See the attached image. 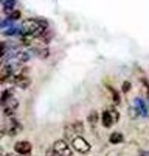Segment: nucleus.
<instances>
[{
	"label": "nucleus",
	"instance_id": "obj_4",
	"mask_svg": "<svg viewBox=\"0 0 149 156\" xmlns=\"http://www.w3.org/2000/svg\"><path fill=\"white\" fill-rule=\"evenodd\" d=\"M71 147H73V150H76L78 153H89L90 151V148H92V145L89 144V140H85L82 136H76L73 140H71Z\"/></svg>",
	"mask_w": 149,
	"mask_h": 156
},
{
	"label": "nucleus",
	"instance_id": "obj_14",
	"mask_svg": "<svg viewBox=\"0 0 149 156\" xmlns=\"http://www.w3.org/2000/svg\"><path fill=\"white\" fill-rule=\"evenodd\" d=\"M12 97H14V92H12L11 89H5L3 92H2V103H3V101H8V100L12 98Z\"/></svg>",
	"mask_w": 149,
	"mask_h": 156
},
{
	"label": "nucleus",
	"instance_id": "obj_3",
	"mask_svg": "<svg viewBox=\"0 0 149 156\" xmlns=\"http://www.w3.org/2000/svg\"><path fill=\"white\" fill-rule=\"evenodd\" d=\"M53 150L58 156H71L73 154V147L68 145V142L61 139V140H56L53 144Z\"/></svg>",
	"mask_w": 149,
	"mask_h": 156
},
{
	"label": "nucleus",
	"instance_id": "obj_10",
	"mask_svg": "<svg viewBox=\"0 0 149 156\" xmlns=\"http://www.w3.org/2000/svg\"><path fill=\"white\" fill-rule=\"evenodd\" d=\"M101 120H103V125L106 126V128H109V126H112L115 122H114V119H112V115H110V112H109V109H106L103 114H101Z\"/></svg>",
	"mask_w": 149,
	"mask_h": 156
},
{
	"label": "nucleus",
	"instance_id": "obj_6",
	"mask_svg": "<svg viewBox=\"0 0 149 156\" xmlns=\"http://www.w3.org/2000/svg\"><path fill=\"white\" fill-rule=\"evenodd\" d=\"M12 83H14L17 87H20V89H27V87H30V84H31V80H30V76H27L25 73H17V75H14L12 76Z\"/></svg>",
	"mask_w": 149,
	"mask_h": 156
},
{
	"label": "nucleus",
	"instance_id": "obj_1",
	"mask_svg": "<svg viewBox=\"0 0 149 156\" xmlns=\"http://www.w3.org/2000/svg\"><path fill=\"white\" fill-rule=\"evenodd\" d=\"M48 23L42 19H27L22 22V30L34 37H45Z\"/></svg>",
	"mask_w": 149,
	"mask_h": 156
},
{
	"label": "nucleus",
	"instance_id": "obj_11",
	"mask_svg": "<svg viewBox=\"0 0 149 156\" xmlns=\"http://www.w3.org/2000/svg\"><path fill=\"white\" fill-rule=\"evenodd\" d=\"M33 39H34V36H33V34L23 33V34L20 36V44H22L23 47H30V45L33 44Z\"/></svg>",
	"mask_w": 149,
	"mask_h": 156
},
{
	"label": "nucleus",
	"instance_id": "obj_7",
	"mask_svg": "<svg viewBox=\"0 0 149 156\" xmlns=\"http://www.w3.org/2000/svg\"><path fill=\"white\" fill-rule=\"evenodd\" d=\"M31 144L28 140H19L16 142V145H14V150L19 156H25V154H30L31 153Z\"/></svg>",
	"mask_w": 149,
	"mask_h": 156
},
{
	"label": "nucleus",
	"instance_id": "obj_17",
	"mask_svg": "<svg viewBox=\"0 0 149 156\" xmlns=\"http://www.w3.org/2000/svg\"><path fill=\"white\" fill-rule=\"evenodd\" d=\"M140 156H149V151H141Z\"/></svg>",
	"mask_w": 149,
	"mask_h": 156
},
{
	"label": "nucleus",
	"instance_id": "obj_15",
	"mask_svg": "<svg viewBox=\"0 0 149 156\" xmlns=\"http://www.w3.org/2000/svg\"><path fill=\"white\" fill-rule=\"evenodd\" d=\"M107 89H109L110 92H112V97H114L115 103H120V101H121V98H120V94H118V92H117V90H115L114 87H112V86H109V84H107Z\"/></svg>",
	"mask_w": 149,
	"mask_h": 156
},
{
	"label": "nucleus",
	"instance_id": "obj_8",
	"mask_svg": "<svg viewBox=\"0 0 149 156\" xmlns=\"http://www.w3.org/2000/svg\"><path fill=\"white\" fill-rule=\"evenodd\" d=\"M2 106H3V114H5V115H12V114L16 112V109L19 108V101L12 97V98H9L8 101H3Z\"/></svg>",
	"mask_w": 149,
	"mask_h": 156
},
{
	"label": "nucleus",
	"instance_id": "obj_12",
	"mask_svg": "<svg viewBox=\"0 0 149 156\" xmlns=\"http://www.w3.org/2000/svg\"><path fill=\"white\" fill-rule=\"evenodd\" d=\"M110 144H121L123 142V134L120 131H115V133H112L110 134Z\"/></svg>",
	"mask_w": 149,
	"mask_h": 156
},
{
	"label": "nucleus",
	"instance_id": "obj_16",
	"mask_svg": "<svg viewBox=\"0 0 149 156\" xmlns=\"http://www.w3.org/2000/svg\"><path fill=\"white\" fill-rule=\"evenodd\" d=\"M20 17V11H12L11 14H9V19H14V20H17Z\"/></svg>",
	"mask_w": 149,
	"mask_h": 156
},
{
	"label": "nucleus",
	"instance_id": "obj_2",
	"mask_svg": "<svg viewBox=\"0 0 149 156\" xmlns=\"http://www.w3.org/2000/svg\"><path fill=\"white\" fill-rule=\"evenodd\" d=\"M64 131H65V137L70 139V140H73L76 136H81L84 133V123L81 120H74V122L65 125Z\"/></svg>",
	"mask_w": 149,
	"mask_h": 156
},
{
	"label": "nucleus",
	"instance_id": "obj_5",
	"mask_svg": "<svg viewBox=\"0 0 149 156\" xmlns=\"http://www.w3.org/2000/svg\"><path fill=\"white\" fill-rule=\"evenodd\" d=\"M23 129V126H22V123L20 122H17L16 119H9V126L8 128H2V134H9V136H16V134H19L20 131Z\"/></svg>",
	"mask_w": 149,
	"mask_h": 156
},
{
	"label": "nucleus",
	"instance_id": "obj_18",
	"mask_svg": "<svg viewBox=\"0 0 149 156\" xmlns=\"http://www.w3.org/2000/svg\"><path fill=\"white\" fill-rule=\"evenodd\" d=\"M3 156H14V154H9V153H8V154H3Z\"/></svg>",
	"mask_w": 149,
	"mask_h": 156
},
{
	"label": "nucleus",
	"instance_id": "obj_9",
	"mask_svg": "<svg viewBox=\"0 0 149 156\" xmlns=\"http://www.w3.org/2000/svg\"><path fill=\"white\" fill-rule=\"evenodd\" d=\"M87 120H89V123H90V128L95 131L96 125H98V120H99V114H98L96 111H92V112L89 114V117H87Z\"/></svg>",
	"mask_w": 149,
	"mask_h": 156
},
{
	"label": "nucleus",
	"instance_id": "obj_13",
	"mask_svg": "<svg viewBox=\"0 0 149 156\" xmlns=\"http://www.w3.org/2000/svg\"><path fill=\"white\" fill-rule=\"evenodd\" d=\"M107 109H109V112H110V115H112V119H114V122L117 123L118 119H120V112H118V109H117L115 106H112V105H110Z\"/></svg>",
	"mask_w": 149,
	"mask_h": 156
}]
</instances>
